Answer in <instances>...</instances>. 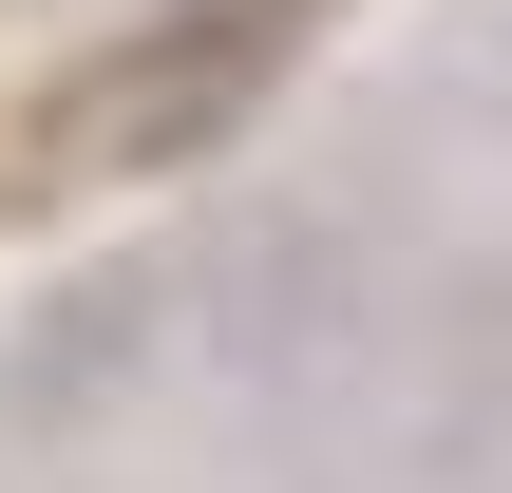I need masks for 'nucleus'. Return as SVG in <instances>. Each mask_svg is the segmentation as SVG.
<instances>
[{
  "instance_id": "nucleus-1",
  "label": "nucleus",
  "mask_w": 512,
  "mask_h": 493,
  "mask_svg": "<svg viewBox=\"0 0 512 493\" xmlns=\"http://www.w3.org/2000/svg\"><path fill=\"white\" fill-rule=\"evenodd\" d=\"M285 57H304V0H171V19H133V38L38 114V152H57V171H95V190L209 171V152L285 95Z\"/></svg>"
}]
</instances>
